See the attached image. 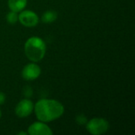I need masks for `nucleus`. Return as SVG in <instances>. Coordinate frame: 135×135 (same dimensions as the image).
I'll return each instance as SVG.
<instances>
[{
    "label": "nucleus",
    "mask_w": 135,
    "mask_h": 135,
    "mask_svg": "<svg viewBox=\"0 0 135 135\" xmlns=\"http://www.w3.org/2000/svg\"><path fill=\"white\" fill-rule=\"evenodd\" d=\"M33 110L36 118L44 123L54 121L64 113L63 105L59 101L51 99H40L34 105Z\"/></svg>",
    "instance_id": "obj_1"
},
{
    "label": "nucleus",
    "mask_w": 135,
    "mask_h": 135,
    "mask_svg": "<svg viewBox=\"0 0 135 135\" xmlns=\"http://www.w3.org/2000/svg\"><path fill=\"white\" fill-rule=\"evenodd\" d=\"M25 54L32 62L42 60L46 53L45 42L38 36H32L27 40L25 44Z\"/></svg>",
    "instance_id": "obj_2"
},
{
    "label": "nucleus",
    "mask_w": 135,
    "mask_h": 135,
    "mask_svg": "<svg viewBox=\"0 0 135 135\" xmlns=\"http://www.w3.org/2000/svg\"><path fill=\"white\" fill-rule=\"evenodd\" d=\"M86 130L93 135H100L109 129V123L103 118H93L86 123Z\"/></svg>",
    "instance_id": "obj_3"
},
{
    "label": "nucleus",
    "mask_w": 135,
    "mask_h": 135,
    "mask_svg": "<svg viewBox=\"0 0 135 135\" xmlns=\"http://www.w3.org/2000/svg\"><path fill=\"white\" fill-rule=\"evenodd\" d=\"M33 109L34 104L32 101L28 98H25L17 103L15 108V114L19 118H26L32 113Z\"/></svg>",
    "instance_id": "obj_4"
},
{
    "label": "nucleus",
    "mask_w": 135,
    "mask_h": 135,
    "mask_svg": "<svg viewBox=\"0 0 135 135\" xmlns=\"http://www.w3.org/2000/svg\"><path fill=\"white\" fill-rule=\"evenodd\" d=\"M18 21L22 25L32 28L38 24L39 17L32 10H21L18 14Z\"/></svg>",
    "instance_id": "obj_5"
},
{
    "label": "nucleus",
    "mask_w": 135,
    "mask_h": 135,
    "mask_svg": "<svg viewBox=\"0 0 135 135\" xmlns=\"http://www.w3.org/2000/svg\"><path fill=\"white\" fill-rule=\"evenodd\" d=\"M40 74L41 69L35 62L27 64L21 71V76L25 81H34L40 77Z\"/></svg>",
    "instance_id": "obj_6"
},
{
    "label": "nucleus",
    "mask_w": 135,
    "mask_h": 135,
    "mask_svg": "<svg viewBox=\"0 0 135 135\" xmlns=\"http://www.w3.org/2000/svg\"><path fill=\"white\" fill-rule=\"evenodd\" d=\"M28 134L30 135H51V129L44 122H35L28 128Z\"/></svg>",
    "instance_id": "obj_7"
},
{
    "label": "nucleus",
    "mask_w": 135,
    "mask_h": 135,
    "mask_svg": "<svg viewBox=\"0 0 135 135\" xmlns=\"http://www.w3.org/2000/svg\"><path fill=\"white\" fill-rule=\"evenodd\" d=\"M27 6V0H8V6L11 11L18 13Z\"/></svg>",
    "instance_id": "obj_8"
},
{
    "label": "nucleus",
    "mask_w": 135,
    "mask_h": 135,
    "mask_svg": "<svg viewBox=\"0 0 135 135\" xmlns=\"http://www.w3.org/2000/svg\"><path fill=\"white\" fill-rule=\"evenodd\" d=\"M58 17V14L54 10H47L44 12L42 15L41 20L45 24H50L54 22Z\"/></svg>",
    "instance_id": "obj_9"
},
{
    "label": "nucleus",
    "mask_w": 135,
    "mask_h": 135,
    "mask_svg": "<svg viewBox=\"0 0 135 135\" xmlns=\"http://www.w3.org/2000/svg\"><path fill=\"white\" fill-rule=\"evenodd\" d=\"M6 21H7L9 24L14 25V24H16V23L17 22V21H18V14H17V13H16V12L10 11V12H9V13L6 14Z\"/></svg>",
    "instance_id": "obj_10"
},
{
    "label": "nucleus",
    "mask_w": 135,
    "mask_h": 135,
    "mask_svg": "<svg viewBox=\"0 0 135 135\" xmlns=\"http://www.w3.org/2000/svg\"><path fill=\"white\" fill-rule=\"evenodd\" d=\"M76 122L78 124H80V125H85L86 124V123L88 122L85 115H77L76 117Z\"/></svg>",
    "instance_id": "obj_11"
},
{
    "label": "nucleus",
    "mask_w": 135,
    "mask_h": 135,
    "mask_svg": "<svg viewBox=\"0 0 135 135\" xmlns=\"http://www.w3.org/2000/svg\"><path fill=\"white\" fill-rule=\"evenodd\" d=\"M23 94L26 98H29L32 95V89L30 86H25L23 89Z\"/></svg>",
    "instance_id": "obj_12"
},
{
    "label": "nucleus",
    "mask_w": 135,
    "mask_h": 135,
    "mask_svg": "<svg viewBox=\"0 0 135 135\" xmlns=\"http://www.w3.org/2000/svg\"><path fill=\"white\" fill-rule=\"evenodd\" d=\"M5 101H6V95L4 93L0 92V105L4 104Z\"/></svg>",
    "instance_id": "obj_13"
},
{
    "label": "nucleus",
    "mask_w": 135,
    "mask_h": 135,
    "mask_svg": "<svg viewBox=\"0 0 135 135\" xmlns=\"http://www.w3.org/2000/svg\"><path fill=\"white\" fill-rule=\"evenodd\" d=\"M17 134H18V135H21V134L26 135V134H27V133H25V132H20V133H18Z\"/></svg>",
    "instance_id": "obj_14"
},
{
    "label": "nucleus",
    "mask_w": 135,
    "mask_h": 135,
    "mask_svg": "<svg viewBox=\"0 0 135 135\" xmlns=\"http://www.w3.org/2000/svg\"><path fill=\"white\" fill-rule=\"evenodd\" d=\"M1 117H2V112H1V110H0V119H1Z\"/></svg>",
    "instance_id": "obj_15"
}]
</instances>
